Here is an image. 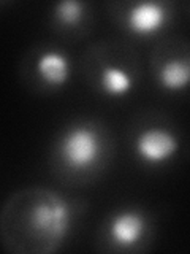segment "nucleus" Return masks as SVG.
Here are the masks:
<instances>
[{
	"label": "nucleus",
	"instance_id": "obj_1",
	"mask_svg": "<svg viewBox=\"0 0 190 254\" xmlns=\"http://www.w3.org/2000/svg\"><path fill=\"white\" fill-rule=\"evenodd\" d=\"M71 227V208L49 189L18 190L0 211V238L6 251L18 254L54 253Z\"/></svg>",
	"mask_w": 190,
	"mask_h": 254
},
{
	"label": "nucleus",
	"instance_id": "obj_2",
	"mask_svg": "<svg viewBox=\"0 0 190 254\" xmlns=\"http://www.w3.org/2000/svg\"><path fill=\"white\" fill-rule=\"evenodd\" d=\"M98 132L91 126H75L68 129L59 143V153L70 169L81 172L92 167L100 156Z\"/></svg>",
	"mask_w": 190,
	"mask_h": 254
},
{
	"label": "nucleus",
	"instance_id": "obj_3",
	"mask_svg": "<svg viewBox=\"0 0 190 254\" xmlns=\"http://www.w3.org/2000/svg\"><path fill=\"white\" fill-rule=\"evenodd\" d=\"M179 148L176 137L166 129L149 127L135 140V151L141 161L147 164H162L171 159Z\"/></svg>",
	"mask_w": 190,
	"mask_h": 254
},
{
	"label": "nucleus",
	"instance_id": "obj_4",
	"mask_svg": "<svg viewBox=\"0 0 190 254\" xmlns=\"http://www.w3.org/2000/svg\"><path fill=\"white\" fill-rule=\"evenodd\" d=\"M168 19L166 8L158 2H140L132 6L127 14V26L140 37L154 35Z\"/></svg>",
	"mask_w": 190,
	"mask_h": 254
},
{
	"label": "nucleus",
	"instance_id": "obj_5",
	"mask_svg": "<svg viewBox=\"0 0 190 254\" xmlns=\"http://www.w3.org/2000/svg\"><path fill=\"white\" fill-rule=\"evenodd\" d=\"M146 230V219L141 213L127 210L122 213H117L111 221L109 235L114 240L116 245L130 248L137 245L140 238Z\"/></svg>",
	"mask_w": 190,
	"mask_h": 254
},
{
	"label": "nucleus",
	"instance_id": "obj_6",
	"mask_svg": "<svg viewBox=\"0 0 190 254\" xmlns=\"http://www.w3.org/2000/svg\"><path fill=\"white\" fill-rule=\"evenodd\" d=\"M37 70L49 86H63L70 78V61L63 53L46 51L40 56Z\"/></svg>",
	"mask_w": 190,
	"mask_h": 254
},
{
	"label": "nucleus",
	"instance_id": "obj_7",
	"mask_svg": "<svg viewBox=\"0 0 190 254\" xmlns=\"http://www.w3.org/2000/svg\"><path fill=\"white\" fill-rule=\"evenodd\" d=\"M190 68L187 61H168L158 71V81L168 91H181L189 84Z\"/></svg>",
	"mask_w": 190,
	"mask_h": 254
},
{
	"label": "nucleus",
	"instance_id": "obj_8",
	"mask_svg": "<svg viewBox=\"0 0 190 254\" xmlns=\"http://www.w3.org/2000/svg\"><path fill=\"white\" fill-rule=\"evenodd\" d=\"M101 87L108 95L122 97L132 91L133 78L129 71H125L121 67L106 65L101 71Z\"/></svg>",
	"mask_w": 190,
	"mask_h": 254
},
{
	"label": "nucleus",
	"instance_id": "obj_9",
	"mask_svg": "<svg viewBox=\"0 0 190 254\" xmlns=\"http://www.w3.org/2000/svg\"><path fill=\"white\" fill-rule=\"evenodd\" d=\"M55 18L65 26H76L84 14V3L78 0H62L54 8Z\"/></svg>",
	"mask_w": 190,
	"mask_h": 254
}]
</instances>
